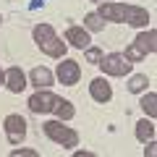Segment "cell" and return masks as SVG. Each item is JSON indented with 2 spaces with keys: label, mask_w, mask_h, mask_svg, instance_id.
Here are the masks:
<instances>
[{
  "label": "cell",
  "mask_w": 157,
  "mask_h": 157,
  "mask_svg": "<svg viewBox=\"0 0 157 157\" xmlns=\"http://www.w3.org/2000/svg\"><path fill=\"white\" fill-rule=\"evenodd\" d=\"M136 139L144 144V141L155 139V123H152V118H141L139 123H136Z\"/></svg>",
  "instance_id": "5bb4252c"
},
{
  "label": "cell",
  "mask_w": 157,
  "mask_h": 157,
  "mask_svg": "<svg viewBox=\"0 0 157 157\" xmlns=\"http://www.w3.org/2000/svg\"><path fill=\"white\" fill-rule=\"evenodd\" d=\"M94 3H105V0H94Z\"/></svg>",
  "instance_id": "603a6c76"
},
{
  "label": "cell",
  "mask_w": 157,
  "mask_h": 157,
  "mask_svg": "<svg viewBox=\"0 0 157 157\" xmlns=\"http://www.w3.org/2000/svg\"><path fill=\"white\" fill-rule=\"evenodd\" d=\"M0 84H6V71H0Z\"/></svg>",
  "instance_id": "7402d4cb"
},
{
  "label": "cell",
  "mask_w": 157,
  "mask_h": 157,
  "mask_svg": "<svg viewBox=\"0 0 157 157\" xmlns=\"http://www.w3.org/2000/svg\"><path fill=\"white\" fill-rule=\"evenodd\" d=\"M55 78L60 81L63 86H73V84H78V78H81V66H78V60L60 58V63H58V68H55Z\"/></svg>",
  "instance_id": "8992f818"
},
{
  "label": "cell",
  "mask_w": 157,
  "mask_h": 157,
  "mask_svg": "<svg viewBox=\"0 0 157 157\" xmlns=\"http://www.w3.org/2000/svg\"><path fill=\"white\" fill-rule=\"evenodd\" d=\"M0 21H3V16H0Z\"/></svg>",
  "instance_id": "cb8c5ba5"
},
{
  "label": "cell",
  "mask_w": 157,
  "mask_h": 157,
  "mask_svg": "<svg viewBox=\"0 0 157 157\" xmlns=\"http://www.w3.org/2000/svg\"><path fill=\"white\" fill-rule=\"evenodd\" d=\"M147 86H149L147 73H134V76L128 78V92H134V94H144Z\"/></svg>",
  "instance_id": "9a60e30c"
},
{
  "label": "cell",
  "mask_w": 157,
  "mask_h": 157,
  "mask_svg": "<svg viewBox=\"0 0 157 157\" xmlns=\"http://www.w3.org/2000/svg\"><path fill=\"white\" fill-rule=\"evenodd\" d=\"M102 55H105V52H102L100 47H86V63H92V66H100Z\"/></svg>",
  "instance_id": "d6986e66"
},
{
  "label": "cell",
  "mask_w": 157,
  "mask_h": 157,
  "mask_svg": "<svg viewBox=\"0 0 157 157\" xmlns=\"http://www.w3.org/2000/svg\"><path fill=\"white\" fill-rule=\"evenodd\" d=\"M52 81H55V73H52L50 68H45V66L32 68V73H29V84L37 86V89H50Z\"/></svg>",
  "instance_id": "8fae6325"
},
{
  "label": "cell",
  "mask_w": 157,
  "mask_h": 157,
  "mask_svg": "<svg viewBox=\"0 0 157 157\" xmlns=\"http://www.w3.org/2000/svg\"><path fill=\"white\" fill-rule=\"evenodd\" d=\"M134 45L139 47L144 55H152V52L157 50V32L155 29H147V32H139L134 39Z\"/></svg>",
  "instance_id": "7c38bea8"
},
{
  "label": "cell",
  "mask_w": 157,
  "mask_h": 157,
  "mask_svg": "<svg viewBox=\"0 0 157 157\" xmlns=\"http://www.w3.org/2000/svg\"><path fill=\"white\" fill-rule=\"evenodd\" d=\"M3 131H6V139L8 144H21L24 136H26V121H24L18 113H11V115H6V121H3Z\"/></svg>",
  "instance_id": "5b68a950"
},
{
  "label": "cell",
  "mask_w": 157,
  "mask_h": 157,
  "mask_svg": "<svg viewBox=\"0 0 157 157\" xmlns=\"http://www.w3.org/2000/svg\"><path fill=\"white\" fill-rule=\"evenodd\" d=\"M89 94H92V100L100 102V105L110 102V100H113V86H110V81H107L105 76L92 78V81H89Z\"/></svg>",
  "instance_id": "ba28073f"
},
{
  "label": "cell",
  "mask_w": 157,
  "mask_h": 157,
  "mask_svg": "<svg viewBox=\"0 0 157 157\" xmlns=\"http://www.w3.org/2000/svg\"><path fill=\"white\" fill-rule=\"evenodd\" d=\"M105 24H107V21H105L97 11L84 16V29H86V32H102V29H105Z\"/></svg>",
  "instance_id": "2e32d148"
},
{
  "label": "cell",
  "mask_w": 157,
  "mask_h": 157,
  "mask_svg": "<svg viewBox=\"0 0 157 157\" xmlns=\"http://www.w3.org/2000/svg\"><path fill=\"white\" fill-rule=\"evenodd\" d=\"M55 100L58 97L52 94L50 89H37L32 97H29V110L32 113H37V115H45V113H52V105H55Z\"/></svg>",
  "instance_id": "52a82bcc"
},
{
  "label": "cell",
  "mask_w": 157,
  "mask_h": 157,
  "mask_svg": "<svg viewBox=\"0 0 157 157\" xmlns=\"http://www.w3.org/2000/svg\"><path fill=\"white\" fill-rule=\"evenodd\" d=\"M66 42L71 47H76V50H86L92 39H89V32L84 26H68L66 29Z\"/></svg>",
  "instance_id": "9c48e42d"
},
{
  "label": "cell",
  "mask_w": 157,
  "mask_h": 157,
  "mask_svg": "<svg viewBox=\"0 0 157 157\" xmlns=\"http://www.w3.org/2000/svg\"><path fill=\"white\" fill-rule=\"evenodd\" d=\"M42 131H45V136L50 141H55V144L63 147V149L78 147V134L71 128V126H63V121H47V123H42Z\"/></svg>",
  "instance_id": "3957f363"
},
{
  "label": "cell",
  "mask_w": 157,
  "mask_h": 157,
  "mask_svg": "<svg viewBox=\"0 0 157 157\" xmlns=\"http://www.w3.org/2000/svg\"><path fill=\"white\" fill-rule=\"evenodd\" d=\"M100 68H102L105 76H128L131 68H134V63L126 60L123 52H110V55H102Z\"/></svg>",
  "instance_id": "277c9868"
},
{
  "label": "cell",
  "mask_w": 157,
  "mask_h": 157,
  "mask_svg": "<svg viewBox=\"0 0 157 157\" xmlns=\"http://www.w3.org/2000/svg\"><path fill=\"white\" fill-rule=\"evenodd\" d=\"M97 13L105 21H113V24H128V26H139V29L149 24V11L141 6H128V3H110V0H105V3H100Z\"/></svg>",
  "instance_id": "6da1fadb"
},
{
  "label": "cell",
  "mask_w": 157,
  "mask_h": 157,
  "mask_svg": "<svg viewBox=\"0 0 157 157\" xmlns=\"http://www.w3.org/2000/svg\"><path fill=\"white\" fill-rule=\"evenodd\" d=\"M123 58H126V60H131V63H139V60H144L147 55L136 45H128V47H126V52H123Z\"/></svg>",
  "instance_id": "ac0fdd59"
},
{
  "label": "cell",
  "mask_w": 157,
  "mask_h": 157,
  "mask_svg": "<svg viewBox=\"0 0 157 157\" xmlns=\"http://www.w3.org/2000/svg\"><path fill=\"white\" fill-rule=\"evenodd\" d=\"M32 37H34V42H37V47L45 52L47 58H58V60L66 58V47L68 45L55 34V29H52L50 24H37L34 32H32Z\"/></svg>",
  "instance_id": "7a4b0ae2"
},
{
  "label": "cell",
  "mask_w": 157,
  "mask_h": 157,
  "mask_svg": "<svg viewBox=\"0 0 157 157\" xmlns=\"http://www.w3.org/2000/svg\"><path fill=\"white\" fill-rule=\"evenodd\" d=\"M11 155H13V157H37V149H24V147L18 149V147H16Z\"/></svg>",
  "instance_id": "ffe728a7"
},
{
  "label": "cell",
  "mask_w": 157,
  "mask_h": 157,
  "mask_svg": "<svg viewBox=\"0 0 157 157\" xmlns=\"http://www.w3.org/2000/svg\"><path fill=\"white\" fill-rule=\"evenodd\" d=\"M52 113L58 115V121H71V118L76 115V107H73L68 100L58 97V100H55V105H52Z\"/></svg>",
  "instance_id": "4fadbf2b"
},
{
  "label": "cell",
  "mask_w": 157,
  "mask_h": 157,
  "mask_svg": "<svg viewBox=\"0 0 157 157\" xmlns=\"http://www.w3.org/2000/svg\"><path fill=\"white\" fill-rule=\"evenodd\" d=\"M6 89L13 92V94H21L26 89V76H24V71L18 66H13V68L6 71Z\"/></svg>",
  "instance_id": "30bf717a"
},
{
  "label": "cell",
  "mask_w": 157,
  "mask_h": 157,
  "mask_svg": "<svg viewBox=\"0 0 157 157\" xmlns=\"http://www.w3.org/2000/svg\"><path fill=\"white\" fill-rule=\"evenodd\" d=\"M139 105H141V110H144L149 118H155V115H157V94H155V92H147V94L141 97Z\"/></svg>",
  "instance_id": "e0dca14e"
},
{
  "label": "cell",
  "mask_w": 157,
  "mask_h": 157,
  "mask_svg": "<svg viewBox=\"0 0 157 157\" xmlns=\"http://www.w3.org/2000/svg\"><path fill=\"white\" fill-rule=\"evenodd\" d=\"M144 157H152V155H155V152H157V144H155V139H149V141H144Z\"/></svg>",
  "instance_id": "44dd1931"
}]
</instances>
